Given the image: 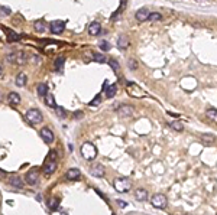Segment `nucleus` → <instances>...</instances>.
Returning a JSON list of instances; mask_svg holds the SVG:
<instances>
[{
	"instance_id": "nucleus-1",
	"label": "nucleus",
	"mask_w": 217,
	"mask_h": 215,
	"mask_svg": "<svg viewBox=\"0 0 217 215\" xmlns=\"http://www.w3.org/2000/svg\"><path fill=\"white\" fill-rule=\"evenodd\" d=\"M80 153H81V156L84 157L86 160H94L96 157H97V147L91 143V142H86V143L81 144V147H80Z\"/></svg>"
},
{
	"instance_id": "nucleus-2",
	"label": "nucleus",
	"mask_w": 217,
	"mask_h": 215,
	"mask_svg": "<svg viewBox=\"0 0 217 215\" xmlns=\"http://www.w3.org/2000/svg\"><path fill=\"white\" fill-rule=\"evenodd\" d=\"M25 118H26V121L29 124H32V126H36V124H39L44 121V116H42V113H41L38 108H31V110L26 111V114H25Z\"/></svg>"
},
{
	"instance_id": "nucleus-3",
	"label": "nucleus",
	"mask_w": 217,
	"mask_h": 215,
	"mask_svg": "<svg viewBox=\"0 0 217 215\" xmlns=\"http://www.w3.org/2000/svg\"><path fill=\"white\" fill-rule=\"evenodd\" d=\"M6 59L9 62H12V64H19V65H22V64H25L28 61V55H26V52H23V51H13V52L7 53Z\"/></svg>"
},
{
	"instance_id": "nucleus-4",
	"label": "nucleus",
	"mask_w": 217,
	"mask_h": 215,
	"mask_svg": "<svg viewBox=\"0 0 217 215\" xmlns=\"http://www.w3.org/2000/svg\"><path fill=\"white\" fill-rule=\"evenodd\" d=\"M113 186L114 189L120 192V194H126V192H129V189L132 186V182L129 178H117L114 182H113Z\"/></svg>"
},
{
	"instance_id": "nucleus-5",
	"label": "nucleus",
	"mask_w": 217,
	"mask_h": 215,
	"mask_svg": "<svg viewBox=\"0 0 217 215\" xmlns=\"http://www.w3.org/2000/svg\"><path fill=\"white\" fill-rule=\"evenodd\" d=\"M151 204H152V207H155V208L164 209L168 205V199H166V196L164 194H155L151 198Z\"/></svg>"
},
{
	"instance_id": "nucleus-6",
	"label": "nucleus",
	"mask_w": 217,
	"mask_h": 215,
	"mask_svg": "<svg viewBox=\"0 0 217 215\" xmlns=\"http://www.w3.org/2000/svg\"><path fill=\"white\" fill-rule=\"evenodd\" d=\"M39 136H41V139L48 144L54 143V140H55V134H54V131L51 130L49 127H44V129H41Z\"/></svg>"
},
{
	"instance_id": "nucleus-7",
	"label": "nucleus",
	"mask_w": 217,
	"mask_h": 215,
	"mask_svg": "<svg viewBox=\"0 0 217 215\" xmlns=\"http://www.w3.org/2000/svg\"><path fill=\"white\" fill-rule=\"evenodd\" d=\"M64 29H65V22H62V20H52V22L49 23V30H51L54 35L62 33Z\"/></svg>"
},
{
	"instance_id": "nucleus-8",
	"label": "nucleus",
	"mask_w": 217,
	"mask_h": 215,
	"mask_svg": "<svg viewBox=\"0 0 217 215\" xmlns=\"http://www.w3.org/2000/svg\"><path fill=\"white\" fill-rule=\"evenodd\" d=\"M25 179H26V183H28V185H36V183H38V179H39V170L36 169V168L31 169V170H29V172L26 173Z\"/></svg>"
},
{
	"instance_id": "nucleus-9",
	"label": "nucleus",
	"mask_w": 217,
	"mask_h": 215,
	"mask_svg": "<svg viewBox=\"0 0 217 215\" xmlns=\"http://www.w3.org/2000/svg\"><path fill=\"white\" fill-rule=\"evenodd\" d=\"M117 114H119V117H122V118H129L133 114V107L127 104L120 105L117 108Z\"/></svg>"
},
{
	"instance_id": "nucleus-10",
	"label": "nucleus",
	"mask_w": 217,
	"mask_h": 215,
	"mask_svg": "<svg viewBox=\"0 0 217 215\" xmlns=\"http://www.w3.org/2000/svg\"><path fill=\"white\" fill-rule=\"evenodd\" d=\"M57 168H58V166H57V160H49V159H48V160L44 163V168H42V169H44L45 176H49L57 170Z\"/></svg>"
},
{
	"instance_id": "nucleus-11",
	"label": "nucleus",
	"mask_w": 217,
	"mask_h": 215,
	"mask_svg": "<svg viewBox=\"0 0 217 215\" xmlns=\"http://www.w3.org/2000/svg\"><path fill=\"white\" fill-rule=\"evenodd\" d=\"M90 173H91L94 178H104V173H106V169L103 165H96V166H93L91 169H90Z\"/></svg>"
},
{
	"instance_id": "nucleus-12",
	"label": "nucleus",
	"mask_w": 217,
	"mask_h": 215,
	"mask_svg": "<svg viewBox=\"0 0 217 215\" xmlns=\"http://www.w3.org/2000/svg\"><path fill=\"white\" fill-rule=\"evenodd\" d=\"M65 178L68 181H78L80 178H81V172H80V169H77V168H71V169L67 170Z\"/></svg>"
},
{
	"instance_id": "nucleus-13",
	"label": "nucleus",
	"mask_w": 217,
	"mask_h": 215,
	"mask_svg": "<svg viewBox=\"0 0 217 215\" xmlns=\"http://www.w3.org/2000/svg\"><path fill=\"white\" fill-rule=\"evenodd\" d=\"M7 103L15 107V105H19L20 104V95L18 92H10L9 95H7Z\"/></svg>"
},
{
	"instance_id": "nucleus-14",
	"label": "nucleus",
	"mask_w": 217,
	"mask_h": 215,
	"mask_svg": "<svg viewBox=\"0 0 217 215\" xmlns=\"http://www.w3.org/2000/svg\"><path fill=\"white\" fill-rule=\"evenodd\" d=\"M135 198H136V201H140L143 202L148 199V191L143 188H138L135 191Z\"/></svg>"
},
{
	"instance_id": "nucleus-15",
	"label": "nucleus",
	"mask_w": 217,
	"mask_h": 215,
	"mask_svg": "<svg viewBox=\"0 0 217 215\" xmlns=\"http://www.w3.org/2000/svg\"><path fill=\"white\" fill-rule=\"evenodd\" d=\"M148 18H149V10L146 7H142V9H139L138 12H136V19L139 22H146Z\"/></svg>"
},
{
	"instance_id": "nucleus-16",
	"label": "nucleus",
	"mask_w": 217,
	"mask_h": 215,
	"mask_svg": "<svg viewBox=\"0 0 217 215\" xmlns=\"http://www.w3.org/2000/svg\"><path fill=\"white\" fill-rule=\"evenodd\" d=\"M100 32H101V25H100L99 22H93V23H90V26H88V33H90L91 36H97Z\"/></svg>"
},
{
	"instance_id": "nucleus-17",
	"label": "nucleus",
	"mask_w": 217,
	"mask_h": 215,
	"mask_svg": "<svg viewBox=\"0 0 217 215\" xmlns=\"http://www.w3.org/2000/svg\"><path fill=\"white\" fill-rule=\"evenodd\" d=\"M16 85L18 87H25L26 85V82H28V77H26V74L25 72H19L18 75H16Z\"/></svg>"
},
{
	"instance_id": "nucleus-18",
	"label": "nucleus",
	"mask_w": 217,
	"mask_h": 215,
	"mask_svg": "<svg viewBox=\"0 0 217 215\" xmlns=\"http://www.w3.org/2000/svg\"><path fill=\"white\" fill-rule=\"evenodd\" d=\"M116 91H117V87H116V84L107 85V87H106V90H104L106 97H107V98H113L114 95H116Z\"/></svg>"
},
{
	"instance_id": "nucleus-19",
	"label": "nucleus",
	"mask_w": 217,
	"mask_h": 215,
	"mask_svg": "<svg viewBox=\"0 0 217 215\" xmlns=\"http://www.w3.org/2000/svg\"><path fill=\"white\" fill-rule=\"evenodd\" d=\"M9 183L13 186V188H18V189H22L23 188V181L18 178V176H13V178H10L9 179Z\"/></svg>"
},
{
	"instance_id": "nucleus-20",
	"label": "nucleus",
	"mask_w": 217,
	"mask_h": 215,
	"mask_svg": "<svg viewBox=\"0 0 217 215\" xmlns=\"http://www.w3.org/2000/svg\"><path fill=\"white\" fill-rule=\"evenodd\" d=\"M169 127H171L172 130H175V131H182L184 130V124L181 123V121H178V120H172V121H169Z\"/></svg>"
},
{
	"instance_id": "nucleus-21",
	"label": "nucleus",
	"mask_w": 217,
	"mask_h": 215,
	"mask_svg": "<svg viewBox=\"0 0 217 215\" xmlns=\"http://www.w3.org/2000/svg\"><path fill=\"white\" fill-rule=\"evenodd\" d=\"M117 46L120 48V49H123V51L127 49V46H129V39L126 38L125 35H123V36H120V38L117 39Z\"/></svg>"
},
{
	"instance_id": "nucleus-22",
	"label": "nucleus",
	"mask_w": 217,
	"mask_h": 215,
	"mask_svg": "<svg viewBox=\"0 0 217 215\" xmlns=\"http://www.w3.org/2000/svg\"><path fill=\"white\" fill-rule=\"evenodd\" d=\"M3 30H5V32H6V35H7V40L13 42V40L19 39V35H18V33H15L13 30H10V29H7V27H3Z\"/></svg>"
},
{
	"instance_id": "nucleus-23",
	"label": "nucleus",
	"mask_w": 217,
	"mask_h": 215,
	"mask_svg": "<svg viewBox=\"0 0 217 215\" xmlns=\"http://www.w3.org/2000/svg\"><path fill=\"white\" fill-rule=\"evenodd\" d=\"M46 205H48V208L51 209V211H57V209H58V205H59V201L57 198H51V199H48Z\"/></svg>"
},
{
	"instance_id": "nucleus-24",
	"label": "nucleus",
	"mask_w": 217,
	"mask_h": 215,
	"mask_svg": "<svg viewBox=\"0 0 217 215\" xmlns=\"http://www.w3.org/2000/svg\"><path fill=\"white\" fill-rule=\"evenodd\" d=\"M36 91H38V95L45 97L46 94H48V85L46 84H38L36 85Z\"/></svg>"
},
{
	"instance_id": "nucleus-25",
	"label": "nucleus",
	"mask_w": 217,
	"mask_h": 215,
	"mask_svg": "<svg viewBox=\"0 0 217 215\" xmlns=\"http://www.w3.org/2000/svg\"><path fill=\"white\" fill-rule=\"evenodd\" d=\"M64 62H65V58H64V56H58V58L55 59V71H58V72L62 71Z\"/></svg>"
},
{
	"instance_id": "nucleus-26",
	"label": "nucleus",
	"mask_w": 217,
	"mask_h": 215,
	"mask_svg": "<svg viewBox=\"0 0 217 215\" xmlns=\"http://www.w3.org/2000/svg\"><path fill=\"white\" fill-rule=\"evenodd\" d=\"M35 29H36V32H39V33L45 32L46 30V23L44 22V20H36V22H35Z\"/></svg>"
},
{
	"instance_id": "nucleus-27",
	"label": "nucleus",
	"mask_w": 217,
	"mask_h": 215,
	"mask_svg": "<svg viewBox=\"0 0 217 215\" xmlns=\"http://www.w3.org/2000/svg\"><path fill=\"white\" fill-rule=\"evenodd\" d=\"M45 103L49 105V107H52V108L57 107V103H55V98H54L52 94H46L45 95Z\"/></svg>"
},
{
	"instance_id": "nucleus-28",
	"label": "nucleus",
	"mask_w": 217,
	"mask_h": 215,
	"mask_svg": "<svg viewBox=\"0 0 217 215\" xmlns=\"http://www.w3.org/2000/svg\"><path fill=\"white\" fill-rule=\"evenodd\" d=\"M93 59H94L96 62H100V64L106 62V56L103 55V53H99V52H94V53H93Z\"/></svg>"
},
{
	"instance_id": "nucleus-29",
	"label": "nucleus",
	"mask_w": 217,
	"mask_h": 215,
	"mask_svg": "<svg viewBox=\"0 0 217 215\" xmlns=\"http://www.w3.org/2000/svg\"><path fill=\"white\" fill-rule=\"evenodd\" d=\"M148 20H152V22H156V20H162V14L158 13V12L149 13V18H148Z\"/></svg>"
},
{
	"instance_id": "nucleus-30",
	"label": "nucleus",
	"mask_w": 217,
	"mask_h": 215,
	"mask_svg": "<svg viewBox=\"0 0 217 215\" xmlns=\"http://www.w3.org/2000/svg\"><path fill=\"white\" fill-rule=\"evenodd\" d=\"M109 65L113 68V71L114 72H119L120 71V65H119V62L116 59H109Z\"/></svg>"
},
{
	"instance_id": "nucleus-31",
	"label": "nucleus",
	"mask_w": 217,
	"mask_h": 215,
	"mask_svg": "<svg viewBox=\"0 0 217 215\" xmlns=\"http://www.w3.org/2000/svg\"><path fill=\"white\" fill-rule=\"evenodd\" d=\"M207 116H209L213 121H216V120H217V111H216V108H214V107H211L210 110H207Z\"/></svg>"
},
{
	"instance_id": "nucleus-32",
	"label": "nucleus",
	"mask_w": 217,
	"mask_h": 215,
	"mask_svg": "<svg viewBox=\"0 0 217 215\" xmlns=\"http://www.w3.org/2000/svg\"><path fill=\"white\" fill-rule=\"evenodd\" d=\"M55 111H57V114H58V117H62V118H65L67 116H68V113H67L62 107H55Z\"/></svg>"
},
{
	"instance_id": "nucleus-33",
	"label": "nucleus",
	"mask_w": 217,
	"mask_h": 215,
	"mask_svg": "<svg viewBox=\"0 0 217 215\" xmlns=\"http://www.w3.org/2000/svg\"><path fill=\"white\" fill-rule=\"evenodd\" d=\"M110 48H112V45L109 42H101L100 43V49L101 51H110Z\"/></svg>"
},
{
	"instance_id": "nucleus-34",
	"label": "nucleus",
	"mask_w": 217,
	"mask_h": 215,
	"mask_svg": "<svg viewBox=\"0 0 217 215\" xmlns=\"http://www.w3.org/2000/svg\"><path fill=\"white\" fill-rule=\"evenodd\" d=\"M72 116H74V118H75V120H81V118L84 117V113H83V111H75Z\"/></svg>"
},
{
	"instance_id": "nucleus-35",
	"label": "nucleus",
	"mask_w": 217,
	"mask_h": 215,
	"mask_svg": "<svg viewBox=\"0 0 217 215\" xmlns=\"http://www.w3.org/2000/svg\"><path fill=\"white\" fill-rule=\"evenodd\" d=\"M127 65H129L130 69H136V68H138V64H136L135 59H129V64H127Z\"/></svg>"
},
{
	"instance_id": "nucleus-36",
	"label": "nucleus",
	"mask_w": 217,
	"mask_h": 215,
	"mask_svg": "<svg viewBox=\"0 0 217 215\" xmlns=\"http://www.w3.org/2000/svg\"><path fill=\"white\" fill-rule=\"evenodd\" d=\"M100 101H101V98H100V95H97V98H94L93 101H90V105H91V107H94V105H99Z\"/></svg>"
},
{
	"instance_id": "nucleus-37",
	"label": "nucleus",
	"mask_w": 217,
	"mask_h": 215,
	"mask_svg": "<svg viewBox=\"0 0 217 215\" xmlns=\"http://www.w3.org/2000/svg\"><path fill=\"white\" fill-rule=\"evenodd\" d=\"M49 160H57V152L55 150H51V153H49V157H48Z\"/></svg>"
},
{
	"instance_id": "nucleus-38",
	"label": "nucleus",
	"mask_w": 217,
	"mask_h": 215,
	"mask_svg": "<svg viewBox=\"0 0 217 215\" xmlns=\"http://www.w3.org/2000/svg\"><path fill=\"white\" fill-rule=\"evenodd\" d=\"M0 12H2V13H6V14H10V9H9V7H0Z\"/></svg>"
},
{
	"instance_id": "nucleus-39",
	"label": "nucleus",
	"mask_w": 217,
	"mask_h": 215,
	"mask_svg": "<svg viewBox=\"0 0 217 215\" xmlns=\"http://www.w3.org/2000/svg\"><path fill=\"white\" fill-rule=\"evenodd\" d=\"M32 61H33V64H39L41 58H39V56H32Z\"/></svg>"
},
{
	"instance_id": "nucleus-40",
	"label": "nucleus",
	"mask_w": 217,
	"mask_h": 215,
	"mask_svg": "<svg viewBox=\"0 0 217 215\" xmlns=\"http://www.w3.org/2000/svg\"><path fill=\"white\" fill-rule=\"evenodd\" d=\"M201 137H203V139H207V140H210V142H211V140H213V139H214V137H213V136H209V134H203V136H201Z\"/></svg>"
},
{
	"instance_id": "nucleus-41",
	"label": "nucleus",
	"mask_w": 217,
	"mask_h": 215,
	"mask_svg": "<svg viewBox=\"0 0 217 215\" xmlns=\"http://www.w3.org/2000/svg\"><path fill=\"white\" fill-rule=\"evenodd\" d=\"M117 204L122 207V208H125V207H126V202H123V201H117Z\"/></svg>"
},
{
	"instance_id": "nucleus-42",
	"label": "nucleus",
	"mask_w": 217,
	"mask_h": 215,
	"mask_svg": "<svg viewBox=\"0 0 217 215\" xmlns=\"http://www.w3.org/2000/svg\"><path fill=\"white\" fill-rule=\"evenodd\" d=\"M2 75H3V68L0 66V77H2Z\"/></svg>"
},
{
	"instance_id": "nucleus-43",
	"label": "nucleus",
	"mask_w": 217,
	"mask_h": 215,
	"mask_svg": "<svg viewBox=\"0 0 217 215\" xmlns=\"http://www.w3.org/2000/svg\"><path fill=\"white\" fill-rule=\"evenodd\" d=\"M126 215H136V214H133V212H130V214H126Z\"/></svg>"
},
{
	"instance_id": "nucleus-44",
	"label": "nucleus",
	"mask_w": 217,
	"mask_h": 215,
	"mask_svg": "<svg viewBox=\"0 0 217 215\" xmlns=\"http://www.w3.org/2000/svg\"><path fill=\"white\" fill-rule=\"evenodd\" d=\"M184 215H188V214H184Z\"/></svg>"
}]
</instances>
